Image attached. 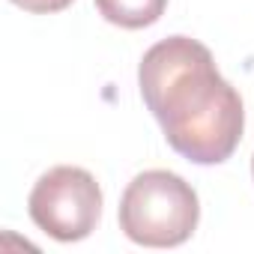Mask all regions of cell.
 Masks as SVG:
<instances>
[{"instance_id": "cell-1", "label": "cell", "mask_w": 254, "mask_h": 254, "mask_svg": "<svg viewBox=\"0 0 254 254\" xmlns=\"http://www.w3.org/2000/svg\"><path fill=\"white\" fill-rule=\"evenodd\" d=\"M144 105L159 120L168 144L194 165H221L242 141V96L221 78L212 51L191 36L156 42L141 66Z\"/></svg>"}, {"instance_id": "cell-2", "label": "cell", "mask_w": 254, "mask_h": 254, "mask_svg": "<svg viewBox=\"0 0 254 254\" xmlns=\"http://www.w3.org/2000/svg\"><path fill=\"white\" fill-rule=\"evenodd\" d=\"M197 221V191L174 171H144L120 197V230L147 248L183 245Z\"/></svg>"}, {"instance_id": "cell-3", "label": "cell", "mask_w": 254, "mask_h": 254, "mask_svg": "<svg viewBox=\"0 0 254 254\" xmlns=\"http://www.w3.org/2000/svg\"><path fill=\"white\" fill-rule=\"evenodd\" d=\"M27 212L51 239L78 242L87 239L102 218V189L90 171L57 165L36 180L27 197Z\"/></svg>"}, {"instance_id": "cell-4", "label": "cell", "mask_w": 254, "mask_h": 254, "mask_svg": "<svg viewBox=\"0 0 254 254\" xmlns=\"http://www.w3.org/2000/svg\"><path fill=\"white\" fill-rule=\"evenodd\" d=\"M96 9L105 21L126 27V30H141L156 24L165 9L168 0H96Z\"/></svg>"}, {"instance_id": "cell-5", "label": "cell", "mask_w": 254, "mask_h": 254, "mask_svg": "<svg viewBox=\"0 0 254 254\" xmlns=\"http://www.w3.org/2000/svg\"><path fill=\"white\" fill-rule=\"evenodd\" d=\"M12 3L33 15H51V12H63L72 0H12Z\"/></svg>"}, {"instance_id": "cell-6", "label": "cell", "mask_w": 254, "mask_h": 254, "mask_svg": "<svg viewBox=\"0 0 254 254\" xmlns=\"http://www.w3.org/2000/svg\"><path fill=\"white\" fill-rule=\"evenodd\" d=\"M251 174H254V159H251Z\"/></svg>"}]
</instances>
